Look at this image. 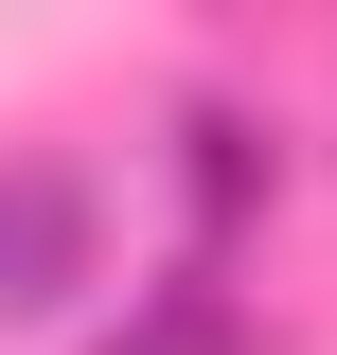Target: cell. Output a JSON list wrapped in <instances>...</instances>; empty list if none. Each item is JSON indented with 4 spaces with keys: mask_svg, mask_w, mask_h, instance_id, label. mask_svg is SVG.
<instances>
[{
    "mask_svg": "<svg viewBox=\"0 0 337 355\" xmlns=\"http://www.w3.org/2000/svg\"><path fill=\"white\" fill-rule=\"evenodd\" d=\"M89 355H284V320H266L213 249H178V266H142L125 302L89 320Z\"/></svg>",
    "mask_w": 337,
    "mask_h": 355,
    "instance_id": "3957f363",
    "label": "cell"
},
{
    "mask_svg": "<svg viewBox=\"0 0 337 355\" xmlns=\"http://www.w3.org/2000/svg\"><path fill=\"white\" fill-rule=\"evenodd\" d=\"M160 196H178V231L231 266V231H266V196H284V125H266L249 89H178L160 107Z\"/></svg>",
    "mask_w": 337,
    "mask_h": 355,
    "instance_id": "7a4b0ae2",
    "label": "cell"
},
{
    "mask_svg": "<svg viewBox=\"0 0 337 355\" xmlns=\"http://www.w3.org/2000/svg\"><path fill=\"white\" fill-rule=\"evenodd\" d=\"M107 284V178L53 142H0V338H53Z\"/></svg>",
    "mask_w": 337,
    "mask_h": 355,
    "instance_id": "6da1fadb",
    "label": "cell"
}]
</instances>
